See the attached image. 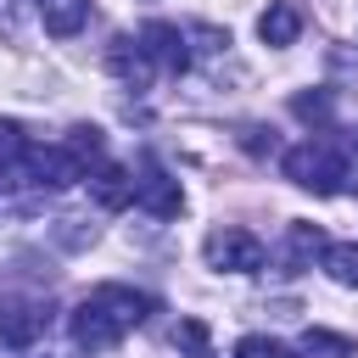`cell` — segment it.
<instances>
[{
	"label": "cell",
	"instance_id": "1",
	"mask_svg": "<svg viewBox=\"0 0 358 358\" xmlns=\"http://www.w3.org/2000/svg\"><path fill=\"white\" fill-rule=\"evenodd\" d=\"M145 313H151V296H145V291H134V285H95V291L73 308L67 330H73V341H78L84 352H106V347H117Z\"/></svg>",
	"mask_w": 358,
	"mask_h": 358
},
{
	"label": "cell",
	"instance_id": "2",
	"mask_svg": "<svg viewBox=\"0 0 358 358\" xmlns=\"http://www.w3.org/2000/svg\"><path fill=\"white\" fill-rule=\"evenodd\" d=\"M280 168H285L291 185H302V190H313V196L347 190V157H336L330 140H302V145H291V151L280 157Z\"/></svg>",
	"mask_w": 358,
	"mask_h": 358
},
{
	"label": "cell",
	"instance_id": "3",
	"mask_svg": "<svg viewBox=\"0 0 358 358\" xmlns=\"http://www.w3.org/2000/svg\"><path fill=\"white\" fill-rule=\"evenodd\" d=\"M207 263L213 268H229V274H257L263 268V241L241 224H224L207 235Z\"/></svg>",
	"mask_w": 358,
	"mask_h": 358
},
{
	"label": "cell",
	"instance_id": "4",
	"mask_svg": "<svg viewBox=\"0 0 358 358\" xmlns=\"http://www.w3.org/2000/svg\"><path fill=\"white\" fill-rule=\"evenodd\" d=\"M140 45H145V56H151L157 67H168V73H185V67H190V34L173 28V22H145V28H140Z\"/></svg>",
	"mask_w": 358,
	"mask_h": 358
},
{
	"label": "cell",
	"instance_id": "5",
	"mask_svg": "<svg viewBox=\"0 0 358 358\" xmlns=\"http://www.w3.org/2000/svg\"><path fill=\"white\" fill-rule=\"evenodd\" d=\"M134 207H145L151 218H173V213L185 207V196H179V179H173V173H162L157 162H145V173L134 179Z\"/></svg>",
	"mask_w": 358,
	"mask_h": 358
},
{
	"label": "cell",
	"instance_id": "6",
	"mask_svg": "<svg viewBox=\"0 0 358 358\" xmlns=\"http://www.w3.org/2000/svg\"><path fill=\"white\" fill-rule=\"evenodd\" d=\"M45 324H50V302H11L0 313V341L6 347H28L34 336H45Z\"/></svg>",
	"mask_w": 358,
	"mask_h": 358
},
{
	"label": "cell",
	"instance_id": "7",
	"mask_svg": "<svg viewBox=\"0 0 358 358\" xmlns=\"http://www.w3.org/2000/svg\"><path fill=\"white\" fill-rule=\"evenodd\" d=\"M106 67H112L129 90H145V84H151V56H145V45L129 39V34H117V39L106 45Z\"/></svg>",
	"mask_w": 358,
	"mask_h": 358
},
{
	"label": "cell",
	"instance_id": "8",
	"mask_svg": "<svg viewBox=\"0 0 358 358\" xmlns=\"http://www.w3.org/2000/svg\"><path fill=\"white\" fill-rule=\"evenodd\" d=\"M84 179H90V196H95L101 207H112V213L134 201V179H129L117 162H101V168H95V173H84Z\"/></svg>",
	"mask_w": 358,
	"mask_h": 358
},
{
	"label": "cell",
	"instance_id": "9",
	"mask_svg": "<svg viewBox=\"0 0 358 358\" xmlns=\"http://www.w3.org/2000/svg\"><path fill=\"white\" fill-rule=\"evenodd\" d=\"M257 34H263V45H296V34H302L296 0H274V6L257 17Z\"/></svg>",
	"mask_w": 358,
	"mask_h": 358
},
{
	"label": "cell",
	"instance_id": "10",
	"mask_svg": "<svg viewBox=\"0 0 358 358\" xmlns=\"http://www.w3.org/2000/svg\"><path fill=\"white\" fill-rule=\"evenodd\" d=\"M39 22H45V34L73 39L90 22V0H39Z\"/></svg>",
	"mask_w": 358,
	"mask_h": 358
},
{
	"label": "cell",
	"instance_id": "11",
	"mask_svg": "<svg viewBox=\"0 0 358 358\" xmlns=\"http://www.w3.org/2000/svg\"><path fill=\"white\" fill-rule=\"evenodd\" d=\"M324 246H330V241L319 235V224H291V229H285V263H291V274H296V268H308Z\"/></svg>",
	"mask_w": 358,
	"mask_h": 358
},
{
	"label": "cell",
	"instance_id": "12",
	"mask_svg": "<svg viewBox=\"0 0 358 358\" xmlns=\"http://www.w3.org/2000/svg\"><path fill=\"white\" fill-rule=\"evenodd\" d=\"M319 257H324V268H330L336 285H352L358 291V241H330Z\"/></svg>",
	"mask_w": 358,
	"mask_h": 358
},
{
	"label": "cell",
	"instance_id": "13",
	"mask_svg": "<svg viewBox=\"0 0 358 358\" xmlns=\"http://www.w3.org/2000/svg\"><path fill=\"white\" fill-rule=\"evenodd\" d=\"M302 358H352V336H336V330H302Z\"/></svg>",
	"mask_w": 358,
	"mask_h": 358
},
{
	"label": "cell",
	"instance_id": "14",
	"mask_svg": "<svg viewBox=\"0 0 358 358\" xmlns=\"http://www.w3.org/2000/svg\"><path fill=\"white\" fill-rule=\"evenodd\" d=\"M291 112H296L302 123H330V95H324V90H313V95H296V101H291Z\"/></svg>",
	"mask_w": 358,
	"mask_h": 358
},
{
	"label": "cell",
	"instance_id": "15",
	"mask_svg": "<svg viewBox=\"0 0 358 358\" xmlns=\"http://www.w3.org/2000/svg\"><path fill=\"white\" fill-rule=\"evenodd\" d=\"M235 358H285V352H280V341H268V336H241V341H235Z\"/></svg>",
	"mask_w": 358,
	"mask_h": 358
},
{
	"label": "cell",
	"instance_id": "16",
	"mask_svg": "<svg viewBox=\"0 0 358 358\" xmlns=\"http://www.w3.org/2000/svg\"><path fill=\"white\" fill-rule=\"evenodd\" d=\"M179 341H185L190 352H201V347H207V324H201V319H185V324H179Z\"/></svg>",
	"mask_w": 358,
	"mask_h": 358
}]
</instances>
